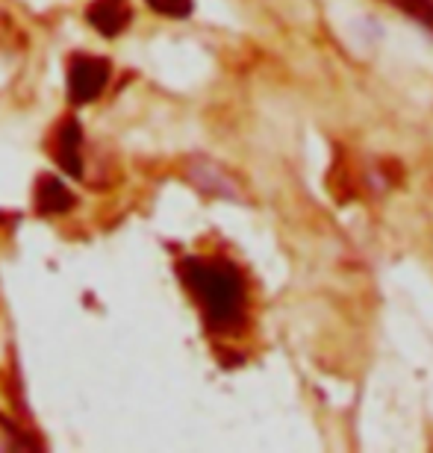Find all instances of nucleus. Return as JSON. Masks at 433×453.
I'll return each instance as SVG.
<instances>
[{
  "label": "nucleus",
  "mask_w": 433,
  "mask_h": 453,
  "mask_svg": "<svg viewBox=\"0 0 433 453\" xmlns=\"http://www.w3.org/2000/svg\"><path fill=\"white\" fill-rule=\"evenodd\" d=\"M180 280L201 303L204 319L213 330L239 327L245 312V283L242 274L224 259H180Z\"/></svg>",
  "instance_id": "nucleus-1"
},
{
  "label": "nucleus",
  "mask_w": 433,
  "mask_h": 453,
  "mask_svg": "<svg viewBox=\"0 0 433 453\" xmlns=\"http://www.w3.org/2000/svg\"><path fill=\"white\" fill-rule=\"evenodd\" d=\"M110 62L97 57H71L68 62V97L74 106L92 104L110 83Z\"/></svg>",
  "instance_id": "nucleus-2"
},
{
  "label": "nucleus",
  "mask_w": 433,
  "mask_h": 453,
  "mask_svg": "<svg viewBox=\"0 0 433 453\" xmlns=\"http://www.w3.org/2000/svg\"><path fill=\"white\" fill-rule=\"evenodd\" d=\"M53 159L71 177L83 174V130H80L77 118H62V124L57 127V133H53Z\"/></svg>",
  "instance_id": "nucleus-3"
},
{
  "label": "nucleus",
  "mask_w": 433,
  "mask_h": 453,
  "mask_svg": "<svg viewBox=\"0 0 433 453\" xmlns=\"http://www.w3.org/2000/svg\"><path fill=\"white\" fill-rule=\"evenodd\" d=\"M89 24L106 39H115L130 27L133 21V6L130 0H92L86 9Z\"/></svg>",
  "instance_id": "nucleus-4"
},
{
  "label": "nucleus",
  "mask_w": 433,
  "mask_h": 453,
  "mask_svg": "<svg viewBox=\"0 0 433 453\" xmlns=\"http://www.w3.org/2000/svg\"><path fill=\"white\" fill-rule=\"evenodd\" d=\"M71 206H74V195H71V188L62 180L48 174L35 183V210L42 215H62Z\"/></svg>",
  "instance_id": "nucleus-5"
},
{
  "label": "nucleus",
  "mask_w": 433,
  "mask_h": 453,
  "mask_svg": "<svg viewBox=\"0 0 433 453\" xmlns=\"http://www.w3.org/2000/svg\"><path fill=\"white\" fill-rule=\"evenodd\" d=\"M153 12H159V15H166V18H186V15H192V9L195 4L192 0H144Z\"/></svg>",
  "instance_id": "nucleus-6"
},
{
  "label": "nucleus",
  "mask_w": 433,
  "mask_h": 453,
  "mask_svg": "<svg viewBox=\"0 0 433 453\" xmlns=\"http://www.w3.org/2000/svg\"><path fill=\"white\" fill-rule=\"evenodd\" d=\"M401 6L416 18H421V21L433 24V0H401Z\"/></svg>",
  "instance_id": "nucleus-7"
}]
</instances>
